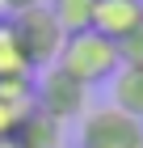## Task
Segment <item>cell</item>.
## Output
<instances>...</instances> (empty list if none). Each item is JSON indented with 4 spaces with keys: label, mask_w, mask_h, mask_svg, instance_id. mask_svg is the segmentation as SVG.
Instances as JSON below:
<instances>
[{
    "label": "cell",
    "mask_w": 143,
    "mask_h": 148,
    "mask_svg": "<svg viewBox=\"0 0 143 148\" xmlns=\"http://www.w3.org/2000/svg\"><path fill=\"white\" fill-rule=\"evenodd\" d=\"M59 68L67 76H76L80 85H101V80H114L122 68V55H118V42H110L105 34L97 30H84V34H72L59 51Z\"/></svg>",
    "instance_id": "cell-1"
},
{
    "label": "cell",
    "mask_w": 143,
    "mask_h": 148,
    "mask_svg": "<svg viewBox=\"0 0 143 148\" xmlns=\"http://www.w3.org/2000/svg\"><path fill=\"white\" fill-rule=\"evenodd\" d=\"M9 25H13V34H17V47H21L30 72H38V68L46 72V68H55V64H59V51H63L67 34H63V25L55 21V13L46 9V4L17 13Z\"/></svg>",
    "instance_id": "cell-2"
},
{
    "label": "cell",
    "mask_w": 143,
    "mask_h": 148,
    "mask_svg": "<svg viewBox=\"0 0 143 148\" xmlns=\"http://www.w3.org/2000/svg\"><path fill=\"white\" fill-rule=\"evenodd\" d=\"M34 106L42 114H51L55 123L80 119V114H88V85H80L76 76H67L55 64V68H46L42 80L34 85Z\"/></svg>",
    "instance_id": "cell-3"
},
{
    "label": "cell",
    "mask_w": 143,
    "mask_h": 148,
    "mask_svg": "<svg viewBox=\"0 0 143 148\" xmlns=\"http://www.w3.org/2000/svg\"><path fill=\"white\" fill-rule=\"evenodd\" d=\"M80 148H143V123L118 106H101L84 114Z\"/></svg>",
    "instance_id": "cell-4"
},
{
    "label": "cell",
    "mask_w": 143,
    "mask_h": 148,
    "mask_svg": "<svg viewBox=\"0 0 143 148\" xmlns=\"http://www.w3.org/2000/svg\"><path fill=\"white\" fill-rule=\"evenodd\" d=\"M139 25H143V0H97L93 30L105 34L110 42H122V38L135 34Z\"/></svg>",
    "instance_id": "cell-5"
},
{
    "label": "cell",
    "mask_w": 143,
    "mask_h": 148,
    "mask_svg": "<svg viewBox=\"0 0 143 148\" xmlns=\"http://www.w3.org/2000/svg\"><path fill=\"white\" fill-rule=\"evenodd\" d=\"M9 140L17 148H63V123H55L51 114H42L38 106H30L17 119V127H13Z\"/></svg>",
    "instance_id": "cell-6"
},
{
    "label": "cell",
    "mask_w": 143,
    "mask_h": 148,
    "mask_svg": "<svg viewBox=\"0 0 143 148\" xmlns=\"http://www.w3.org/2000/svg\"><path fill=\"white\" fill-rule=\"evenodd\" d=\"M46 9L55 13V21L63 25V34H84L93 30V13H97V0H51Z\"/></svg>",
    "instance_id": "cell-7"
},
{
    "label": "cell",
    "mask_w": 143,
    "mask_h": 148,
    "mask_svg": "<svg viewBox=\"0 0 143 148\" xmlns=\"http://www.w3.org/2000/svg\"><path fill=\"white\" fill-rule=\"evenodd\" d=\"M114 106L143 123V68H118V76H114Z\"/></svg>",
    "instance_id": "cell-8"
},
{
    "label": "cell",
    "mask_w": 143,
    "mask_h": 148,
    "mask_svg": "<svg viewBox=\"0 0 143 148\" xmlns=\"http://www.w3.org/2000/svg\"><path fill=\"white\" fill-rule=\"evenodd\" d=\"M0 80H30V64H25L9 21H0Z\"/></svg>",
    "instance_id": "cell-9"
},
{
    "label": "cell",
    "mask_w": 143,
    "mask_h": 148,
    "mask_svg": "<svg viewBox=\"0 0 143 148\" xmlns=\"http://www.w3.org/2000/svg\"><path fill=\"white\" fill-rule=\"evenodd\" d=\"M118 55H122V68H143V25L118 42Z\"/></svg>",
    "instance_id": "cell-10"
},
{
    "label": "cell",
    "mask_w": 143,
    "mask_h": 148,
    "mask_svg": "<svg viewBox=\"0 0 143 148\" xmlns=\"http://www.w3.org/2000/svg\"><path fill=\"white\" fill-rule=\"evenodd\" d=\"M25 110H30V106H21V102H13V97L0 93V140L13 136V127H17V119H21Z\"/></svg>",
    "instance_id": "cell-11"
},
{
    "label": "cell",
    "mask_w": 143,
    "mask_h": 148,
    "mask_svg": "<svg viewBox=\"0 0 143 148\" xmlns=\"http://www.w3.org/2000/svg\"><path fill=\"white\" fill-rule=\"evenodd\" d=\"M42 0H0V9H13V13H25V9H38Z\"/></svg>",
    "instance_id": "cell-12"
},
{
    "label": "cell",
    "mask_w": 143,
    "mask_h": 148,
    "mask_svg": "<svg viewBox=\"0 0 143 148\" xmlns=\"http://www.w3.org/2000/svg\"><path fill=\"white\" fill-rule=\"evenodd\" d=\"M0 148H17V144H13V140H0Z\"/></svg>",
    "instance_id": "cell-13"
}]
</instances>
